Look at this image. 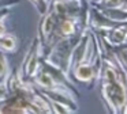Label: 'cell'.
<instances>
[{
  "instance_id": "obj_1",
  "label": "cell",
  "mask_w": 127,
  "mask_h": 114,
  "mask_svg": "<svg viewBox=\"0 0 127 114\" xmlns=\"http://www.w3.org/2000/svg\"><path fill=\"white\" fill-rule=\"evenodd\" d=\"M41 43H40L38 38H34L32 41L29 50L26 53V56L23 57L22 67L19 69V76L23 81H30V79L36 75V72L38 71L40 64H41Z\"/></svg>"
},
{
  "instance_id": "obj_7",
  "label": "cell",
  "mask_w": 127,
  "mask_h": 114,
  "mask_svg": "<svg viewBox=\"0 0 127 114\" xmlns=\"http://www.w3.org/2000/svg\"><path fill=\"white\" fill-rule=\"evenodd\" d=\"M19 0H0V10L1 8H10L11 5L17 4Z\"/></svg>"
},
{
  "instance_id": "obj_5",
  "label": "cell",
  "mask_w": 127,
  "mask_h": 114,
  "mask_svg": "<svg viewBox=\"0 0 127 114\" xmlns=\"http://www.w3.org/2000/svg\"><path fill=\"white\" fill-rule=\"evenodd\" d=\"M29 1H30L32 4L37 8V11H38L41 15H44V14L47 12L48 7H49V4H48L47 0H29Z\"/></svg>"
},
{
  "instance_id": "obj_9",
  "label": "cell",
  "mask_w": 127,
  "mask_h": 114,
  "mask_svg": "<svg viewBox=\"0 0 127 114\" xmlns=\"http://www.w3.org/2000/svg\"><path fill=\"white\" fill-rule=\"evenodd\" d=\"M120 8H122L123 11H127V0H123V3H122Z\"/></svg>"
},
{
  "instance_id": "obj_2",
  "label": "cell",
  "mask_w": 127,
  "mask_h": 114,
  "mask_svg": "<svg viewBox=\"0 0 127 114\" xmlns=\"http://www.w3.org/2000/svg\"><path fill=\"white\" fill-rule=\"evenodd\" d=\"M17 48V37L14 34H7L6 31L0 34V50L12 52Z\"/></svg>"
},
{
  "instance_id": "obj_10",
  "label": "cell",
  "mask_w": 127,
  "mask_h": 114,
  "mask_svg": "<svg viewBox=\"0 0 127 114\" xmlns=\"http://www.w3.org/2000/svg\"><path fill=\"white\" fill-rule=\"evenodd\" d=\"M47 1H48V4H49V3H51V1H52V0H47Z\"/></svg>"
},
{
  "instance_id": "obj_8",
  "label": "cell",
  "mask_w": 127,
  "mask_h": 114,
  "mask_svg": "<svg viewBox=\"0 0 127 114\" xmlns=\"http://www.w3.org/2000/svg\"><path fill=\"white\" fill-rule=\"evenodd\" d=\"M10 12V8H1L0 10V19H4V16Z\"/></svg>"
},
{
  "instance_id": "obj_3",
  "label": "cell",
  "mask_w": 127,
  "mask_h": 114,
  "mask_svg": "<svg viewBox=\"0 0 127 114\" xmlns=\"http://www.w3.org/2000/svg\"><path fill=\"white\" fill-rule=\"evenodd\" d=\"M10 65H8V61H7L6 56L1 50H0V83L1 81H6V79L10 75Z\"/></svg>"
},
{
  "instance_id": "obj_6",
  "label": "cell",
  "mask_w": 127,
  "mask_h": 114,
  "mask_svg": "<svg viewBox=\"0 0 127 114\" xmlns=\"http://www.w3.org/2000/svg\"><path fill=\"white\" fill-rule=\"evenodd\" d=\"M8 96H10V92H8V88H7L6 81H1L0 83V102H3Z\"/></svg>"
},
{
  "instance_id": "obj_4",
  "label": "cell",
  "mask_w": 127,
  "mask_h": 114,
  "mask_svg": "<svg viewBox=\"0 0 127 114\" xmlns=\"http://www.w3.org/2000/svg\"><path fill=\"white\" fill-rule=\"evenodd\" d=\"M51 105V111L52 113H72V110L67 105H63L60 102H55V100H49Z\"/></svg>"
}]
</instances>
